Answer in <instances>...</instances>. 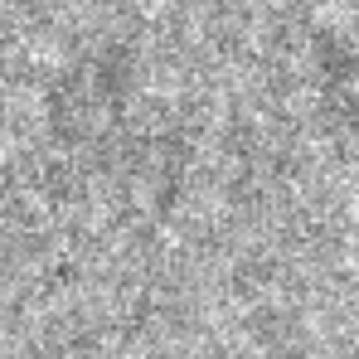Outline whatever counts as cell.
Wrapping results in <instances>:
<instances>
[{"label":"cell","instance_id":"obj_1","mask_svg":"<svg viewBox=\"0 0 359 359\" xmlns=\"http://www.w3.org/2000/svg\"><path fill=\"white\" fill-rule=\"evenodd\" d=\"M44 117H49L54 151L83 175L136 184L165 170L156 161L165 141L151 136L136 112V73L126 44L107 39L63 63L49 83Z\"/></svg>","mask_w":359,"mask_h":359},{"label":"cell","instance_id":"obj_2","mask_svg":"<svg viewBox=\"0 0 359 359\" xmlns=\"http://www.w3.org/2000/svg\"><path fill=\"white\" fill-rule=\"evenodd\" d=\"M311 88L325 126L359 156V44L350 34H311Z\"/></svg>","mask_w":359,"mask_h":359}]
</instances>
